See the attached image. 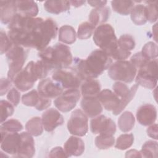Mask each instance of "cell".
Segmentation results:
<instances>
[{
	"mask_svg": "<svg viewBox=\"0 0 158 158\" xmlns=\"http://www.w3.org/2000/svg\"><path fill=\"white\" fill-rule=\"evenodd\" d=\"M43 19L17 14L8 24V36L13 44L32 48L36 29Z\"/></svg>",
	"mask_w": 158,
	"mask_h": 158,
	"instance_id": "obj_1",
	"label": "cell"
},
{
	"mask_svg": "<svg viewBox=\"0 0 158 158\" xmlns=\"http://www.w3.org/2000/svg\"><path fill=\"white\" fill-rule=\"evenodd\" d=\"M112 63V59L110 56L101 49H96L85 60L75 58L74 68L84 81L98 78L110 67Z\"/></svg>",
	"mask_w": 158,
	"mask_h": 158,
	"instance_id": "obj_2",
	"label": "cell"
},
{
	"mask_svg": "<svg viewBox=\"0 0 158 158\" xmlns=\"http://www.w3.org/2000/svg\"><path fill=\"white\" fill-rule=\"evenodd\" d=\"M38 56L50 72L69 67L73 62L70 48L62 43H57L54 46L46 47L40 51Z\"/></svg>",
	"mask_w": 158,
	"mask_h": 158,
	"instance_id": "obj_3",
	"label": "cell"
},
{
	"mask_svg": "<svg viewBox=\"0 0 158 158\" xmlns=\"http://www.w3.org/2000/svg\"><path fill=\"white\" fill-rule=\"evenodd\" d=\"M93 41L97 46L110 57L118 48L117 38L114 28L110 24L99 25L94 30Z\"/></svg>",
	"mask_w": 158,
	"mask_h": 158,
	"instance_id": "obj_4",
	"label": "cell"
},
{
	"mask_svg": "<svg viewBox=\"0 0 158 158\" xmlns=\"http://www.w3.org/2000/svg\"><path fill=\"white\" fill-rule=\"evenodd\" d=\"M57 30V25L52 19L43 20L36 30L32 48L39 51L46 48L51 41L56 37Z\"/></svg>",
	"mask_w": 158,
	"mask_h": 158,
	"instance_id": "obj_5",
	"label": "cell"
},
{
	"mask_svg": "<svg viewBox=\"0 0 158 158\" xmlns=\"http://www.w3.org/2000/svg\"><path fill=\"white\" fill-rule=\"evenodd\" d=\"M108 69V75L112 80L124 83L132 82L137 73L136 68L128 60L117 61Z\"/></svg>",
	"mask_w": 158,
	"mask_h": 158,
	"instance_id": "obj_6",
	"label": "cell"
},
{
	"mask_svg": "<svg viewBox=\"0 0 158 158\" xmlns=\"http://www.w3.org/2000/svg\"><path fill=\"white\" fill-rule=\"evenodd\" d=\"M157 60H150L138 69L136 83L146 88L154 89L157 84Z\"/></svg>",
	"mask_w": 158,
	"mask_h": 158,
	"instance_id": "obj_7",
	"label": "cell"
},
{
	"mask_svg": "<svg viewBox=\"0 0 158 158\" xmlns=\"http://www.w3.org/2000/svg\"><path fill=\"white\" fill-rule=\"evenodd\" d=\"M27 53L23 47L14 44L6 53V59L9 65L7 78L12 81L15 76L20 72L26 61Z\"/></svg>",
	"mask_w": 158,
	"mask_h": 158,
	"instance_id": "obj_8",
	"label": "cell"
},
{
	"mask_svg": "<svg viewBox=\"0 0 158 158\" xmlns=\"http://www.w3.org/2000/svg\"><path fill=\"white\" fill-rule=\"evenodd\" d=\"M38 80L39 78L35 68V62L30 61L15 76L12 81L17 89L25 92L31 89Z\"/></svg>",
	"mask_w": 158,
	"mask_h": 158,
	"instance_id": "obj_9",
	"label": "cell"
},
{
	"mask_svg": "<svg viewBox=\"0 0 158 158\" xmlns=\"http://www.w3.org/2000/svg\"><path fill=\"white\" fill-rule=\"evenodd\" d=\"M52 78L67 89H78L83 81L75 69L70 67L54 71Z\"/></svg>",
	"mask_w": 158,
	"mask_h": 158,
	"instance_id": "obj_10",
	"label": "cell"
},
{
	"mask_svg": "<svg viewBox=\"0 0 158 158\" xmlns=\"http://www.w3.org/2000/svg\"><path fill=\"white\" fill-rule=\"evenodd\" d=\"M67 129L74 136H85L88 131V116L81 109L75 110L67 122Z\"/></svg>",
	"mask_w": 158,
	"mask_h": 158,
	"instance_id": "obj_11",
	"label": "cell"
},
{
	"mask_svg": "<svg viewBox=\"0 0 158 158\" xmlns=\"http://www.w3.org/2000/svg\"><path fill=\"white\" fill-rule=\"evenodd\" d=\"M80 98V91L78 89H68L56 98L54 104L60 111L68 112L76 106Z\"/></svg>",
	"mask_w": 158,
	"mask_h": 158,
	"instance_id": "obj_12",
	"label": "cell"
},
{
	"mask_svg": "<svg viewBox=\"0 0 158 158\" xmlns=\"http://www.w3.org/2000/svg\"><path fill=\"white\" fill-rule=\"evenodd\" d=\"M90 130L93 134L114 135L116 131V125L110 118L99 115L91 120Z\"/></svg>",
	"mask_w": 158,
	"mask_h": 158,
	"instance_id": "obj_13",
	"label": "cell"
},
{
	"mask_svg": "<svg viewBox=\"0 0 158 158\" xmlns=\"http://www.w3.org/2000/svg\"><path fill=\"white\" fill-rule=\"evenodd\" d=\"M1 133V148L4 152L16 156L21 143L20 133Z\"/></svg>",
	"mask_w": 158,
	"mask_h": 158,
	"instance_id": "obj_14",
	"label": "cell"
},
{
	"mask_svg": "<svg viewBox=\"0 0 158 158\" xmlns=\"http://www.w3.org/2000/svg\"><path fill=\"white\" fill-rule=\"evenodd\" d=\"M39 94L46 98H56L63 92V88L58 82L49 78L41 80L38 85Z\"/></svg>",
	"mask_w": 158,
	"mask_h": 158,
	"instance_id": "obj_15",
	"label": "cell"
},
{
	"mask_svg": "<svg viewBox=\"0 0 158 158\" xmlns=\"http://www.w3.org/2000/svg\"><path fill=\"white\" fill-rule=\"evenodd\" d=\"M42 122L44 130L48 132L54 130L64 122L62 115L56 109L50 108L42 115Z\"/></svg>",
	"mask_w": 158,
	"mask_h": 158,
	"instance_id": "obj_16",
	"label": "cell"
},
{
	"mask_svg": "<svg viewBox=\"0 0 158 158\" xmlns=\"http://www.w3.org/2000/svg\"><path fill=\"white\" fill-rule=\"evenodd\" d=\"M136 117L138 122L141 125L149 126L154 123L156 120V108L154 106L151 104L142 105L138 109Z\"/></svg>",
	"mask_w": 158,
	"mask_h": 158,
	"instance_id": "obj_17",
	"label": "cell"
},
{
	"mask_svg": "<svg viewBox=\"0 0 158 158\" xmlns=\"http://www.w3.org/2000/svg\"><path fill=\"white\" fill-rule=\"evenodd\" d=\"M21 135V143L19 150L15 157L22 158H30L33 157L35 153V141L29 133L22 132Z\"/></svg>",
	"mask_w": 158,
	"mask_h": 158,
	"instance_id": "obj_18",
	"label": "cell"
},
{
	"mask_svg": "<svg viewBox=\"0 0 158 158\" xmlns=\"http://www.w3.org/2000/svg\"><path fill=\"white\" fill-rule=\"evenodd\" d=\"M81 107L84 113L90 118H94L102 112V107L97 97H83Z\"/></svg>",
	"mask_w": 158,
	"mask_h": 158,
	"instance_id": "obj_19",
	"label": "cell"
},
{
	"mask_svg": "<svg viewBox=\"0 0 158 158\" xmlns=\"http://www.w3.org/2000/svg\"><path fill=\"white\" fill-rule=\"evenodd\" d=\"M98 99L107 110H114L119 106L120 99L109 89H104L99 92Z\"/></svg>",
	"mask_w": 158,
	"mask_h": 158,
	"instance_id": "obj_20",
	"label": "cell"
},
{
	"mask_svg": "<svg viewBox=\"0 0 158 158\" xmlns=\"http://www.w3.org/2000/svg\"><path fill=\"white\" fill-rule=\"evenodd\" d=\"M64 150L69 157L81 156L85 151L84 141L75 136H71L64 145Z\"/></svg>",
	"mask_w": 158,
	"mask_h": 158,
	"instance_id": "obj_21",
	"label": "cell"
},
{
	"mask_svg": "<svg viewBox=\"0 0 158 158\" xmlns=\"http://www.w3.org/2000/svg\"><path fill=\"white\" fill-rule=\"evenodd\" d=\"M1 21L4 24H9L17 14L15 1H1Z\"/></svg>",
	"mask_w": 158,
	"mask_h": 158,
	"instance_id": "obj_22",
	"label": "cell"
},
{
	"mask_svg": "<svg viewBox=\"0 0 158 158\" xmlns=\"http://www.w3.org/2000/svg\"><path fill=\"white\" fill-rule=\"evenodd\" d=\"M17 13L25 17H35L39 12L36 2L31 0L15 1Z\"/></svg>",
	"mask_w": 158,
	"mask_h": 158,
	"instance_id": "obj_23",
	"label": "cell"
},
{
	"mask_svg": "<svg viewBox=\"0 0 158 158\" xmlns=\"http://www.w3.org/2000/svg\"><path fill=\"white\" fill-rule=\"evenodd\" d=\"M110 14V10L108 7L95 8L89 13V22L95 27L97 25L104 24L109 19Z\"/></svg>",
	"mask_w": 158,
	"mask_h": 158,
	"instance_id": "obj_24",
	"label": "cell"
},
{
	"mask_svg": "<svg viewBox=\"0 0 158 158\" xmlns=\"http://www.w3.org/2000/svg\"><path fill=\"white\" fill-rule=\"evenodd\" d=\"M101 91V85L95 78H89L81 83V93L83 97H97Z\"/></svg>",
	"mask_w": 158,
	"mask_h": 158,
	"instance_id": "obj_25",
	"label": "cell"
},
{
	"mask_svg": "<svg viewBox=\"0 0 158 158\" xmlns=\"http://www.w3.org/2000/svg\"><path fill=\"white\" fill-rule=\"evenodd\" d=\"M46 10L51 14H59L70 9V3L69 1H46L44 3Z\"/></svg>",
	"mask_w": 158,
	"mask_h": 158,
	"instance_id": "obj_26",
	"label": "cell"
},
{
	"mask_svg": "<svg viewBox=\"0 0 158 158\" xmlns=\"http://www.w3.org/2000/svg\"><path fill=\"white\" fill-rule=\"evenodd\" d=\"M135 122V118L133 114L130 111H125L118 119V126L122 132L127 133L133 129Z\"/></svg>",
	"mask_w": 158,
	"mask_h": 158,
	"instance_id": "obj_27",
	"label": "cell"
},
{
	"mask_svg": "<svg viewBox=\"0 0 158 158\" xmlns=\"http://www.w3.org/2000/svg\"><path fill=\"white\" fill-rule=\"evenodd\" d=\"M130 14L132 22L136 25H144L148 21L146 6L143 4L135 6Z\"/></svg>",
	"mask_w": 158,
	"mask_h": 158,
	"instance_id": "obj_28",
	"label": "cell"
},
{
	"mask_svg": "<svg viewBox=\"0 0 158 158\" xmlns=\"http://www.w3.org/2000/svg\"><path fill=\"white\" fill-rule=\"evenodd\" d=\"M112 9L117 13L127 15L131 12L135 6V2L130 0H114L111 1Z\"/></svg>",
	"mask_w": 158,
	"mask_h": 158,
	"instance_id": "obj_29",
	"label": "cell"
},
{
	"mask_svg": "<svg viewBox=\"0 0 158 158\" xmlns=\"http://www.w3.org/2000/svg\"><path fill=\"white\" fill-rule=\"evenodd\" d=\"M77 34L75 29L70 25H65L59 30V40L65 44H71L75 42Z\"/></svg>",
	"mask_w": 158,
	"mask_h": 158,
	"instance_id": "obj_30",
	"label": "cell"
},
{
	"mask_svg": "<svg viewBox=\"0 0 158 158\" xmlns=\"http://www.w3.org/2000/svg\"><path fill=\"white\" fill-rule=\"evenodd\" d=\"M25 128L28 133L33 136H38L43 132V125L42 119L39 117H35L30 119L25 125Z\"/></svg>",
	"mask_w": 158,
	"mask_h": 158,
	"instance_id": "obj_31",
	"label": "cell"
},
{
	"mask_svg": "<svg viewBox=\"0 0 158 158\" xmlns=\"http://www.w3.org/2000/svg\"><path fill=\"white\" fill-rule=\"evenodd\" d=\"M138 86L139 85H137L136 83L135 84L131 86V88L130 89L129 92L125 96L120 98V104L118 107H117V109L112 111V113L114 115H117L123 111V110L125 108V107L128 105V104L133 99L138 90Z\"/></svg>",
	"mask_w": 158,
	"mask_h": 158,
	"instance_id": "obj_32",
	"label": "cell"
},
{
	"mask_svg": "<svg viewBox=\"0 0 158 158\" xmlns=\"http://www.w3.org/2000/svg\"><path fill=\"white\" fill-rule=\"evenodd\" d=\"M157 142L152 140L146 141L139 151L141 157H157Z\"/></svg>",
	"mask_w": 158,
	"mask_h": 158,
	"instance_id": "obj_33",
	"label": "cell"
},
{
	"mask_svg": "<svg viewBox=\"0 0 158 158\" xmlns=\"http://www.w3.org/2000/svg\"><path fill=\"white\" fill-rule=\"evenodd\" d=\"M23 125L17 119H9L1 123L0 132L16 133L23 130Z\"/></svg>",
	"mask_w": 158,
	"mask_h": 158,
	"instance_id": "obj_34",
	"label": "cell"
},
{
	"mask_svg": "<svg viewBox=\"0 0 158 158\" xmlns=\"http://www.w3.org/2000/svg\"><path fill=\"white\" fill-rule=\"evenodd\" d=\"M95 144L99 149H107L114 146L115 138L114 135H99L94 140Z\"/></svg>",
	"mask_w": 158,
	"mask_h": 158,
	"instance_id": "obj_35",
	"label": "cell"
},
{
	"mask_svg": "<svg viewBox=\"0 0 158 158\" xmlns=\"http://www.w3.org/2000/svg\"><path fill=\"white\" fill-rule=\"evenodd\" d=\"M134 142V136L132 133L122 134L117 139L115 148L120 150H125L130 148Z\"/></svg>",
	"mask_w": 158,
	"mask_h": 158,
	"instance_id": "obj_36",
	"label": "cell"
},
{
	"mask_svg": "<svg viewBox=\"0 0 158 158\" xmlns=\"http://www.w3.org/2000/svg\"><path fill=\"white\" fill-rule=\"evenodd\" d=\"M95 27L89 22L81 23L78 27L77 36L80 40H86L92 35Z\"/></svg>",
	"mask_w": 158,
	"mask_h": 158,
	"instance_id": "obj_37",
	"label": "cell"
},
{
	"mask_svg": "<svg viewBox=\"0 0 158 158\" xmlns=\"http://www.w3.org/2000/svg\"><path fill=\"white\" fill-rule=\"evenodd\" d=\"M157 45L156 43L149 41L146 43L142 48L141 54L148 60L156 59L157 57Z\"/></svg>",
	"mask_w": 158,
	"mask_h": 158,
	"instance_id": "obj_38",
	"label": "cell"
},
{
	"mask_svg": "<svg viewBox=\"0 0 158 158\" xmlns=\"http://www.w3.org/2000/svg\"><path fill=\"white\" fill-rule=\"evenodd\" d=\"M135 39L130 35H123L120 36L118 40H117L118 47L125 51H131L135 48Z\"/></svg>",
	"mask_w": 158,
	"mask_h": 158,
	"instance_id": "obj_39",
	"label": "cell"
},
{
	"mask_svg": "<svg viewBox=\"0 0 158 158\" xmlns=\"http://www.w3.org/2000/svg\"><path fill=\"white\" fill-rule=\"evenodd\" d=\"M40 99V94L38 91L33 89L22 96V102L25 106L35 107V106L38 104Z\"/></svg>",
	"mask_w": 158,
	"mask_h": 158,
	"instance_id": "obj_40",
	"label": "cell"
},
{
	"mask_svg": "<svg viewBox=\"0 0 158 158\" xmlns=\"http://www.w3.org/2000/svg\"><path fill=\"white\" fill-rule=\"evenodd\" d=\"M1 123L4 122L8 117L12 116L14 112V105L9 101L1 100Z\"/></svg>",
	"mask_w": 158,
	"mask_h": 158,
	"instance_id": "obj_41",
	"label": "cell"
},
{
	"mask_svg": "<svg viewBox=\"0 0 158 158\" xmlns=\"http://www.w3.org/2000/svg\"><path fill=\"white\" fill-rule=\"evenodd\" d=\"M146 6L147 19L151 23H154L157 20V1H146Z\"/></svg>",
	"mask_w": 158,
	"mask_h": 158,
	"instance_id": "obj_42",
	"label": "cell"
},
{
	"mask_svg": "<svg viewBox=\"0 0 158 158\" xmlns=\"http://www.w3.org/2000/svg\"><path fill=\"white\" fill-rule=\"evenodd\" d=\"M13 43L10 40L8 35L3 31L1 30V54L7 52L12 47Z\"/></svg>",
	"mask_w": 158,
	"mask_h": 158,
	"instance_id": "obj_43",
	"label": "cell"
},
{
	"mask_svg": "<svg viewBox=\"0 0 158 158\" xmlns=\"http://www.w3.org/2000/svg\"><path fill=\"white\" fill-rule=\"evenodd\" d=\"M114 93L119 98L125 96L130 91L128 86L122 81H117L112 85Z\"/></svg>",
	"mask_w": 158,
	"mask_h": 158,
	"instance_id": "obj_44",
	"label": "cell"
},
{
	"mask_svg": "<svg viewBox=\"0 0 158 158\" xmlns=\"http://www.w3.org/2000/svg\"><path fill=\"white\" fill-rule=\"evenodd\" d=\"M149 60H148L146 59L141 54V52H136L135 54L130 59V62L133 64V65L136 68V69H139L141 67H143L148 61Z\"/></svg>",
	"mask_w": 158,
	"mask_h": 158,
	"instance_id": "obj_45",
	"label": "cell"
},
{
	"mask_svg": "<svg viewBox=\"0 0 158 158\" xmlns=\"http://www.w3.org/2000/svg\"><path fill=\"white\" fill-rule=\"evenodd\" d=\"M7 98L8 101L14 105V106H17L20 102V94L17 88H12L8 91Z\"/></svg>",
	"mask_w": 158,
	"mask_h": 158,
	"instance_id": "obj_46",
	"label": "cell"
},
{
	"mask_svg": "<svg viewBox=\"0 0 158 158\" xmlns=\"http://www.w3.org/2000/svg\"><path fill=\"white\" fill-rule=\"evenodd\" d=\"M49 157H69L64 149L60 146L52 148L49 154Z\"/></svg>",
	"mask_w": 158,
	"mask_h": 158,
	"instance_id": "obj_47",
	"label": "cell"
},
{
	"mask_svg": "<svg viewBox=\"0 0 158 158\" xmlns=\"http://www.w3.org/2000/svg\"><path fill=\"white\" fill-rule=\"evenodd\" d=\"M51 104V101L50 99L44 98L40 95V99L38 104L35 106V108L40 111L43 110L48 108Z\"/></svg>",
	"mask_w": 158,
	"mask_h": 158,
	"instance_id": "obj_48",
	"label": "cell"
},
{
	"mask_svg": "<svg viewBox=\"0 0 158 158\" xmlns=\"http://www.w3.org/2000/svg\"><path fill=\"white\" fill-rule=\"evenodd\" d=\"M12 81L9 78H1V92L0 95L2 96L4 95L10 89L11 86Z\"/></svg>",
	"mask_w": 158,
	"mask_h": 158,
	"instance_id": "obj_49",
	"label": "cell"
},
{
	"mask_svg": "<svg viewBox=\"0 0 158 158\" xmlns=\"http://www.w3.org/2000/svg\"><path fill=\"white\" fill-rule=\"evenodd\" d=\"M157 123H153L151 125H149V127L147 128V134L148 135L154 139H157L158 138V130H157Z\"/></svg>",
	"mask_w": 158,
	"mask_h": 158,
	"instance_id": "obj_50",
	"label": "cell"
},
{
	"mask_svg": "<svg viewBox=\"0 0 158 158\" xmlns=\"http://www.w3.org/2000/svg\"><path fill=\"white\" fill-rule=\"evenodd\" d=\"M88 3L92 7L96 8H101L104 7L107 4L106 1H88Z\"/></svg>",
	"mask_w": 158,
	"mask_h": 158,
	"instance_id": "obj_51",
	"label": "cell"
},
{
	"mask_svg": "<svg viewBox=\"0 0 158 158\" xmlns=\"http://www.w3.org/2000/svg\"><path fill=\"white\" fill-rule=\"evenodd\" d=\"M126 157H141L139 151L136 149H131L128 151L125 154Z\"/></svg>",
	"mask_w": 158,
	"mask_h": 158,
	"instance_id": "obj_52",
	"label": "cell"
},
{
	"mask_svg": "<svg viewBox=\"0 0 158 158\" xmlns=\"http://www.w3.org/2000/svg\"><path fill=\"white\" fill-rule=\"evenodd\" d=\"M69 1L70 3V5L75 7H80L85 3V1Z\"/></svg>",
	"mask_w": 158,
	"mask_h": 158,
	"instance_id": "obj_53",
	"label": "cell"
}]
</instances>
